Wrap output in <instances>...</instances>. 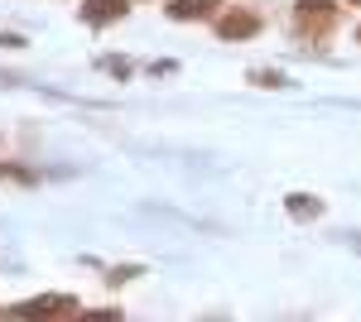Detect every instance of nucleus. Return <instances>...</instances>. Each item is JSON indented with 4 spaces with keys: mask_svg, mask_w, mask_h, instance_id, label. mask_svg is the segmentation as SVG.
<instances>
[{
    "mask_svg": "<svg viewBox=\"0 0 361 322\" xmlns=\"http://www.w3.org/2000/svg\"><path fill=\"white\" fill-rule=\"evenodd\" d=\"M333 25H337V0H299V5H294V29H299V34L323 39Z\"/></svg>",
    "mask_w": 361,
    "mask_h": 322,
    "instance_id": "obj_1",
    "label": "nucleus"
},
{
    "mask_svg": "<svg viewBox=\"0 0 361 322\" xmlns=\"http://www.w3.org/2000/svg\"><path fill=\"white\" fill-rule=\"evenodd\" d=\"M217 34L222 39H250V34H260V15H250V10H222L217 15Z\"/></svg>",
    "mask_w": 361,
    "mask_h": 322,
    "instance_id": "obj_2",
    "label": "nucleus"
},
{
    "mask_svg": "<svg viewBox=\"0 0 361 322\" xmlns=\"http://www.w3.org/2000/svg\"><path fill=\"white\" fill-rule=\"evenodd\" d=\"M126 10H130V0H87V5H82V25L106 29V25H116Z\"/></svg>",
    "mask_w": 361,
    "mask_h": 322,
    "instance_id": "obj_3",
    "label": "nucleus"
},
{
    "mask_svg": "<svg viewBox=\"0 0 361 322\" xmlns=\"http://www.w3.org/2000/svg\"><path fill=\"white\" fill-rule=\"evenodd\" d=\"M207 15H222V0H173L169 5V20H207Z\"/></svg>",
    "mask_w": 361,
    "mask_h": 322,
    "instance_id": "obj_4",
    "label": "nucleus"
},
{
    "mask_svg": "<svg viewBox=\"0 0 361 322\" xmlns=\"http://www.w3.org/2000/svg\"><path fill=\"white\" fill-rule=\"evenodd\" d=\"M15 313H78V298H63V294H44V298H29V303H20Z\"/></svg>",
    "mask_w": 361,
    "mask_h": 322,
    "instance_id": "obj_5",
    "label": "nucleus"
},
{
    "mask_svg": "<svg viewBox=\"0 0 361 322\" xmlns=\"http://www.w3.org/2000/svg\"><path fill=\"white\" fill-rule=\"evenodd\" d=\"M289 212L304 216V221H313V216L323 212V202H318V197H299V192H294V197H289Z\"/></svg>",
    "mask_w": 361,
    "mask_h": 322,
    "instance_id": "obj_6",
    "label": "nucleus"
},
{
    "mask_svg": "<svg viewBox=\"0 0 361 322\" xmlns=\"http://www.w3.org/2000/svg\"><path fill=\"white\" fill-rule=\"evenodd\" d=\"M0 178H15V183H29L34 173H25V168H15V163H0Z\"/></svg>",
    "mask_w": 361,
    "mask_h": 322,
    "instance_id": "obj_7",
    "label": "nucleus"
},
{
    "mask_svg": "<svg viewBox=\"0 0 361 322\" xmlns=\"http://www.w3.org/2000/svg\"><path fill=\"white\" fill-rule=\"evenodd\" d=\"M357 39H361V29H357Z\"/></svg>",
    "mask_w": 361,
    "mask_h": 322,
    "instance_id": "obj_8",
    "label": "nucleus"
},
{
    "mask_svg": "<svg viewBox=\"0 0 361 322\" xmlns=\"http://www.w3.org/2000/svg\"><path fill=\"white\" fill-rule=\"evenodd\" d=\"M357 5H361V0H357Z\"/></svg>",
    "mask_w": 361,
    "mask_h": 322,
    "instance_id": "obj_9",
    "label": "nucleus"
}]
</instances>
